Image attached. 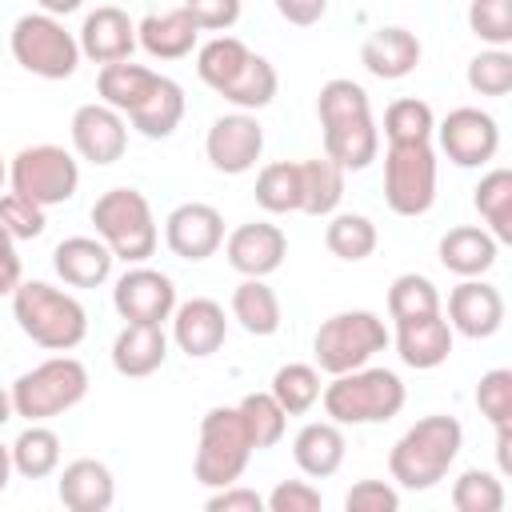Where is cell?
Wrapping results in <instances>:
<instances>
[{"label": "cell", "instance_id": "11", "mask_svg": "<svg viewBox=\"0 0 512 512\" xmlns=\"http://www.w3.org/2000/svg\"><path fill=\"white\" fill-rule=\"evenodd\" d=\"M384 200L396 216H424L432 208V200H436V152L428 140L388 144Z\"/></svg>", "mask_w": 512, "mask_h": 512}, {"label": "cell", "instance_id": "49", "mask_svg": "<svg viewBox=\"0 0 512 512\" xmlns=\"http://www.w3.org/2000/svg\"><path fill=\"white\" fill-rule=\"evenodd\" d=\"M348 512H396L400 508V492L384 480H356L344 496Z\"/></svg>", "mask_w": 512, "mask_h": 512}, {"label": "cell", "instance_id": "5", "mask_svg": "<svg viewBox=\"0 0 512 512\" xmlns=\"http://www.w3.org/2000/svg\"><path fill=\"white\" fill-rule=\"evenodd\" d=\"M8 392H12L16 416H24L28 424H44L52 416H64L88 396V368L76 356H52L20 372Z\"/></svg>", "mask_w": 512, "mask_h": 512}, {"label": "cell", "instance_id": "39", "mask_svg": "<svg viewBox=\"0 0 512 512\" xmlns=\"http://www.w3.org/2000/svg\"><path fill=\"white\" fill-rule=\"evenodd\" d=\"M268 392L276 396V404L288 416H304L320 400V392H324L320 388V368H312V364H284V368H276Z\"/></svg>", "mask_w": 512, "mask_h": 512}, {"label": "cell", "instance_id": "44", "mask_svg": "<svg viewBox=\"0 0 512 512\" xmlns=\"http://www.w3.org/2000/svg\"><path fill=\"white\" fill-rule=\"evenodd\" d=\"M468 88L480 96H508L512 92V52L484 48L468 60Z\"/></svg>", "mask_w": 512, "mask_h": 512}, {"label": "cell", "instance_id": "17", "mask_svg": "<svg viewBox=\"0 0 512 512\" xmlns=\"http://www.w3.org/2000/svg\"><path fill=\"white\" fill-rule=\"evenodd\" d=\"M448 324H452V332H460L468 340L496 336L500 324H504V296H500V288L484 284L480 276H468L464 284H456L448 292Z\"/></svg>", "mask_w": 512, "mask_h": 512}, {"label": "cell", "instance_id": "42", "mask_svg": "<svg viewBox=\"0 0 512 512\" xmlns=\"http://www.w3.org/2000/svg\"><path fill=\"white\" fill-rule=\"evenodd\" d=\"M236 408H240V416H244V424H248V432H252L256 452L280 444V436H284V428H288V412L276 404L272 392H248Z\"/></svg>", "mask_w": 512, "mask_h": 512}, {"label": "cell", "instance_id": "13", "mask_svg": "<svg viewBox=\"0 0 512 512\" xmlns=\"http://www.w3.org/2000/svg\"><path fill=\"white\" fill-rule=\"evenodd\" d=\"M204 152H208V164L224 176H240L248 168H256L260 152H264V128L252 112H228L220 120H212L208 128V140H204Z\"/></svg>", "mask_w": 512, "mask_h": 512}, {"label": "cell", "instance_id": "22", "mask_svg": "<svg viewBox=\"0 0 512 512\" xmlns=\"http://www.w3.org/2000/svg\"><path fill=\"white\" fill-rule=\"evenodd\" d=\"M396 352L416 372L440 368L452 356V324L440 312H428V316H416V320H400L396 324Z\"/></svg>", "mask_w": 512, "mask_h": 512}, {"label": "cell", "instance_id": "37", "mask_svg": "<svg viewBox=\"0 0 512 512\" xmlns=\"http://www.w3.org/2000/svg\"><path fill=\"white\" fill-rule=\"evenodd\" d=\"M324 244L332 256L356 264V260H368L376 252V224L360 212H336L324 228Z\"/></svg>", "mask_w": 512, "mask_h": 512}, {"label": "cell", "instance_id": "16", "mask_svg": "<svg viewBox=\"0 0 512 512\" xmlns=\"http://www.w3.org/2000/svg\"><path fill=\"white\" fill-rule=\"evenodd\" d=\"M72 144L88 164H116L128 148V124L112 104H80L72 112Z\"/></svg>", "mask_w": 512, "mask_h": 512}, {"label": "cell", "instance_id": "36", "mask_svg": "<svg viewBox=\"0 0 512 512\" xmlns=\"http://www.w3.org/2000/svg\"><path fill=\"white\" fill-rule=\"evenodd\" d=\"M276 88H280L276 68H272L264 56H256V52H252V56H248V64L236 72V80H232L228 88H220V96H224L228 104H236L240 112H256V108L272 104Z\"/></svg>", "mask_w": 512, "mask_h": 512}, {"label": "cell", "instance_id": "2", "mask_svg": "<svg viewBox=\"0 0 512 512\" xmlns=\"http://www.w3.org/2000/svg\"><path fill=\"white\" fill-rule=\"evenodd\" d=\"M460 444H464V428L456 416H424L416 420L388 452V472L400 488L408 492H424V488H436L448 468L456 464L460 456Z\"/></svg>", "mask_w": 512, "mask_h": 512}, {"label": "cell", "instance_id": "38", "mask_svg": "<svg viewBox=\"0 0 512 512\" xmlns=\"http://www.w3.org/2000/svg\"><path fill=\"white\" fill-rule=\"evenodd\" d=\"M256 204L272 216L300 212V164H292V160L264 164L256 176Z\"/></svg>", "mask_w": 512, "mask_h": 512}, {"label": "cell", "instance_id": "58", "mask_svg": "<svg viewBox=\"0 0 512 512\" xmlns=\"http://www.w3.org/2000/svg\"><path fill=\"white\" fill-rule=\"evenodd\" d=\"M4 180H8V164L0 160V188H4Z\"/></svg>", "mask_w": 512, "mask_h": 512}, {"label": "cell", "instance_id": "31", "mask_svg": "<svg viewBox=\"0 0 512 512\" xmlns=\"http://www.w3.org/2000/svg\"><path fill=\"white\" fill-rule=\"evenodd\" d=\"M344 200V168L328 156L300 160V212L304 216H332Z\"/></svg>", "mask_w": 512, "mask_h": 512}, {"label": "cell", "instance_id": "45", "mask_svg": "<svg viewBox=\"0 0 512 512\" xmlns=\"http://www.w3.org/2000/svg\"><path fill=\"white\" fill-rule=\"evenodd\" d=\"M476 408L492 428L512 424V372L508 368H488L476 384Z\"/></svg>", "mask_w": 512, "mask_h": 512}, {"label": "cell", "instance_id": "41", "mask_svg": "<svg viewBox=\"0 0 512 512\" xmlns=\"http://www.w3.org/2000/svg\"><path fill=\"white\" fill-rule=\"evenodd\" d=\"M428 312H440V292L428 276L420 272H404L392 280L388 288V316L400 324V320H416V316H428Z\"/></svg>", "mask_w": 512, "mask_h": 512}, {"label": "cell", "instance_id": "56", "mask_svg": "<svg viewBox=\"0 0 512 512\" xmlns=\"http://www.w3.org/2000/svg\"><path fill=\"white\" fill-rule=\"evenodd\" d=\"M8 480H12V448L0 444V492L8 488Z\"/></svg>", "mask_w": 512, "mask_h": 512}, {"label": "cell", "instance_id": "51", "mask_svg": "<svg viewBox=\"0 0 512 512\" xmlns=\"http://www.w3.org/2000/svg\"><path fill=\"white\" fill-rule=\"evenodd\" d=\"M208 512H264V496L256 488H240V484H224L208 496L204 504Z\"/></svg>", "mask_w": 512, "mask_h": 512}, {"label": "cell", "instance_id": "46", "mask_svg": "<svg viewBox=\"0 0 512 512\" xmlns=\"http://www.w3.org/2000/svg\"><path fill=\"white\" fill-rule=\"evenodd\" d=\"M468 28L488 48L512 44V0H472L468 4Z\"/></svg>", "mask_w": 512, "mask_h": 512}, {"label": "cell", "instance_id": "19", "mask_svg": "<svg viewBox=\"0 0 512 512\" xmlns=\"http://www.w3.org/2000/svg\"><path fill=\"white\" fill-rule=\"evenodd\" d=\"M224 256L240 276H272L288 256V236L268 220H252L232 228V236L224 240Z\"/></svg>", "mask_w": 512, "mask_h": 512}, {"label": "cell", "instance_id": "26", "mask_svg": "<svg viewBox=\"0 0 512 512\" xmlns=\"http://www.w3.org/2000/svg\"><path fill=\"white\" fill-rule=\"evenodd\" d=\"M496 252H500L496 236L480 224H460V228H448L440 236V264L460 280L484 276L496 264Z\"/></svg>", "mask_w": 512, "mask_h": 512}, {"label": "cell", "instance_id": "4", "mask_svg": "<svg viewBox=\"0 0 512 512\" xmlns=\"http://www.w3.org/2000/svg\"><path fill=\"white\" fill-rule=\"evenodd\" d=\"M320 400L336 424H384L404 408V380L388 368H352L332 376Z\"/></svg>", "mask_w": 512, "mask_h": 512}, {"label": "cell", "instance_id": "28", "mask_svg": "<svg viewBox=\"0 0 512 512\" xmlns=\"http://www.w3.org/2000/svg\"><path fill=\"white\" fill-rule=\"evenodd\" d=\"M292 460L304 476L328 480L344 464V432L336 420H308L292 440Z\"/></svg>", "mask_w": 512, "mask_h": 512}, {"label": "cell", "instance_id": "35", "mask_svg": "<svg viewBox=\"0 0 512 512\" xmlns=\"http://www.w3.org/2000/svg\"><path fill=\"white\" fill-rule=\"evenodd\" d=\"M248 56H252V48L244 40H236V36H212L196 52V72H200V80L208 88L220 92V88H228L236 80V72L248 64Z\"/></svg>", "mask_w": 512, "mask_h": 512}, {"label": "cell", "instance_id": "20", "mask_svg": "<svg viewBox=\"0 0 512 512\" xmlns=\"http://www.w3.org/2000/svg\"><path fill=\"white\" fill-rule=\"evenodd\" d=\"M136 48V24L124 8L116 4H100L96 12L84 16L80 24V56L96 60V64H116L128 60Z\"/></svg>", "mask_w": 512, "mask_h": 512}, {"label": "cell", "instance_id": "27", "mask_svg": "<svg viewBox=\"0 0 512 512\" xmlns=\"http://www.w3.org/2000/svg\"><path fill=\"white\" fill-rule=\"evenodd\" d=\"M168 360V336L160 324H124L112 340V368L120 376H152Z\"/></svg>", "mask_w": 512, "mask_h": 512}, {"label": "cell", "instance_id": "7", "mask_svg": "<svg viewBox=\"0 0 512 512\" xmlns=\"http://www.w3.org/2000/svg\"><path fill=\"white\" fill-rule=\"evenodd\" d=\"M92 224H96V236L112 248V256L124 264H140L156 252V240H160L156 216L144 192L136 188H108L92 204Z\"/></svg>", "mask_w": 512, "mask_h": 512}, {"label": "cell", "instance_id": "40", "mask_svg": "<svg viewBox=\"0 0 512 512\" xmlns=\"http://www.w3.org/2000/svg\"><path fill=\"white\" fill-rule=\"evenodd\" d=\"M436 132V116L424 100L416 96H400L388 104L384 112V136L388 144H416V140H432Z\"/></svg>", "mask_w": 512, "mask_h": 512}, {"label": "cell", "instance_id": "55", "mask_svg": "<svg viewBox=\"0 0 512 512\" xmlns=\"http://www.w3.org/2000/svg\"><path fill=\"white\" fill-rule=\"evenodd\" d=\"M36 4H40L48 16H68V12H76L84 0H36Z\"/></svg>", "mask_w": 512, "mask_h": 512}, {"label": "cell", "instance_id": "54", "mask_svg": "<svg viewBox=\"0 0 512 512\" xmlns=\"http://www.w3.org/2000/svg\"><path fill=\"white\" fill-rule=\"evenodd\" d=\"M508 444H512V424L496 428V460H500V472H512V456H508Z\"/></svg>", "mask_w": 512, "mask_h": 512}, {"label": "cell", "instance_id": "57", "mask_svg": "<svg viewBox=\"0 0 512 512\" xmlns=\"http://www.w3.org/2000/svg\"><path fill=\"white\" fill-rule=\"evenodd\" d=\"M12 416H16V408H12V392H8V388H0V428H4Z\"/></svg>", "mask_w": 512, "mask_h": 512}, {"label": "cell", "instance_id": "8", "mask_svg": "<svg viewBox=\"0 0 512 512\" xmlns=\"http://www.w3.org/2000/svg\"><path fill=\"white\" fill-rule=\"evenodd\" d=\"M388 328L376 312L368 308H352V312H336L328 316L316 336H312V352H316V368L328 372V376H340V372H352V368H364L376 352L388 348Z\"/></svg>", "mask_w": 512, "mask_h": 512}, {"label": "cell", "instance_id": "6", "mask_svg": "<svg viewBox=\"0 0 512 512\" xmlns=\"http://www.w3.org/2000/svg\"><path fill=\"white\" fill-rule=\"evenodd\" d=\"M256 444H252V432L240 416V408H208L204 420H200V444H196V460H192V472L204 488H224V484H236L252 460Z\"/></svg>", "mask_w": 512, "mask_h": 512}, {"label": "cell", "instance_id": "29", "mask_svg": "<svg viewBox=\"0 0 512 512\" xmlns=\"http://www.w3.org/2000/svg\"><path fill=\"white\" fill-rule=\"evenodd\" d=\"M160 72L144 68V64H128V60H116V64H104L100 76H96V88H100V100L112 104L120 116H132L148 92L156 88Z\"/></svg>", "mask_w": 512, "mask_h": 512}, {"label": "cell", "instance_id": "3", "mask_svg": "<svg viewBox=\"0 0 512 512\" xmlns=\"http://www.w3.org/2000/svg\"><path fill=\"white\" fill-rule=\"evenodd\" d=\"M12 316L20 332L48 348V352H72L88 336V312L76 296L44 284V280H20L12 292Z\"/></svg>", "mask_w": 512, "mask_h": 512}, {"label": "cell", "instance_id": "50", "mask_svg": "<svg viewBox=\"0 0 512 512\" xmlns=\"http://www.w3.org/2000/svg\"><path fill=\"white\" fill-rule=\"evenodd\" d=\"M200 32H228L240 20V0H184Z\"/></svg>", "mask_w": 512, "mask_h": 512}, {"label": "cell", "instance_id": "9", "mask_svg": "<svg viewBox=\"0 0 512 512\" xmlns=\"http://www.w3.org/2000/svg\"><path fill=\"white\" fill-rule=\"evenodd\" d=\"M12 56L40 80H68L80 64V40L60 24V16L28 12L12 24Z\"/></svg>", "mask_w": 512, "mask_h": 512}, {"label": "cell", "instance_id": "34", "mask_svg": "<svg viewBox=\"0 0 512 512\" xmlns=\"http://www.w3.org/2000/svg\"><path fill=\"white\" fill-rule=\"evenodd\" d=\"M472 204L484 216V224L496 236V244H508L512 240V172L508 168L484 172L476 192H472Z\"/></svg>", "mask_w": 512, "mask_h": 512}, {"label": "cell", "instance_id": "12", "mask_svg": "<svg viewBox=\"0 0 512 512\" xmlns=\"http://www.w3.org/2000/svg\"><path fill=\"white\" fill-rule=\"evenodd\" d=\"M436 132H440L444 156H448L456 168H480V164H488V160L496 156V148H500V128H496V120H492L484 108H472V104L452 108V112L436 124Z\"/></svg>", "mask_w": 512, "mask_h": 512}, {"label": "cell", "instance_id": "18", "mask_svg": "<svg viewBox=\"0 0 512 512\" xmlns=\"http://www.w3.org/2000/svg\"><path fill=\"white\" fill-rule=\"evenodd\" d=\"M168 320H172V340H176L180 352L192 356V360H204V356L220 352L224 340H228V316H224V308H220L216 300H208V296L184 300L180 308H172Z\"/></svg>", "mask_w": 512, "mask_h": 512}, {"label": "cell", "instance_id": "1", "mask_svg": "<svg viewBox=\"0 0 512 512\" xmlns=\"http://www.w3.org/2000/svg\"><path fill=\"white\" fill-rule=\"evenodd\" d=\"M316 116L324 128V156L336 160L344 172H360L380 152V128L372 120L368 92L348 80L332 76L316 96Z\"/></svg>", "mask_w": 512, "mask_h": 512}, {"label": "cell", "instance_id": "52", "mask_svg": "<svg viewBox=\"0 0 512 512\" xmlns=\"http://www.w3.org/2000/svg\"><path fill=\"white\" fill-rule=\"evenodd\" d=\"M20 284V256H16V240L12 232L0 224V296H12Z\"/></svg>", "mask_w": 512, "mask_h": 512}, {"label": "cell", "instance_id": "53", "mask_svg": "<svg viewBox=\"0 0 512 512\" xmlns=\"http://www.w3.org/2000/svg\"><path fill=\"white\" fill-rule=\"evenodd\" d=\"M276 12L296 28H312L328 12V0H276Z\"/></svg>", "mask_w": 512, "mask_h": 512}, {"label": "cell", "instance_id": "10", "mask_svg": "<svg viewBox=\"0 0 512 512\" xmlns=\"http://www.w3.org/2000/svg\"><path fill=\"white\" fill-rule=\"evenodd\" d=\"M8 180H12V192L36 200L40 208H52V204H64L76 196L80 164L60 144H32V148H20L12 156Z\"/></svg>", "mask_w": 512, "mask_h": 512}, {"label": "cell", "instance_id": "47", "mask_svg": "<svg viewBox=\"0 0 512 512\" xmlns=\"http://www.w3.org/2000/svg\"><path fill=\"white\" fill-rule=\"evenodd\" d=\"M0 224L12 232V240H36L44 232V208L20 192H4L0 196Z\"/></svg>", "mask_w": 512, "mask_h": 512}, {"label": "cell", "instance_id": "43", "mask_svg": "<svg viewBox=\"0 0 512 512\" xmlns=\"http://www.w3.org/2000/svg\"><path fill=\"white\" fill-rule=\"evenodd\" d=\"M452 508L456 512H500L504 508V484L484 468H468L452 484Z\"/></svg>", "mask_w": 512, "mask_h": 512}, {"label": "cell", "instance_id": "25", "mask_svg": "<svg viewBox=\"0 0 512 512\" xmlns=\"http://www.w3.org/2000/svg\"><path fill=\"white\" fill-rule=\"evenodd\" d=\"M200 40V28L196 20L188 16V8H164V12H148L140 24H136V44L156 56V60H180L196 48Z\"/></svg>", "mask_w": 512, "mask_h": 512}, {"label": "cell", "instance_id": "15", "mask_svg": "<svg viewBox=\"0 0 512 512\" xmlns=\"http://www.w3.org/2000/svg\"><path fill=\"white\" fill-rule=\"evenodd\" d=\"M164 244L172 248V256L200 264V260H208L224 244V216L212 204L188 200V204H180V208L168 212V220H164Z\"/></svg>", "mask_w": 512, "mask_h": 512}, {"label": "cell", "instance_id": "30", "mask_svg": "<svg viewBox=\"0 0 512 512\" xmlns=\"http://www.w3.org/2000/svg\"><path fill=\"white\" fill-rule=\"evenodd\" d=\"M128 120H132V128H136L140 136H148V140L172 136V132L180 128V120H184V88H180L172 76H160L156 88L148 92V100H144Z\"/></svg>", "mask_w": 512, "mask_h": 512}, {"label": "cell", "instance_id": "23", "mask_svg": "<svg viewBox=\"0 0 512 512\" xmlns=\"http://www.w3.org/2000/svg\"><path fill=\"white\" fill-rule=\"evenodd\" d=\"M360 64L376 76V80H404L408 72H416L420 64V40L416 32L388 24L368 32V40L360 44Z\"/></svg>", "mask_w": 512, "mask_h": 512}, {"label": "cell", "instance_id": "33", "mask_svg": "<svg viewBox=\"0 0 512 512\" xmlns=\"http://www.w3.org/2000/svg\"><path fill=\"white\" fill-rule=\"evenodd\" d=\"M12 472L24 480H44L60 468V436L44 424H28L12 444Z\"/></svg>", "mask_w": 512, "mask_h": 512}, {"label": "cell", "instance_id": "14", "mask_svg": "<svg viewBox=\"0 0 512 512\" xmlns=\"http://www.w3.org/2000/svg\"><path fill=\"white\" fill-rule=\"evenodd\" d=\"M112 304L128 324H164L176 308V284H172V276L140 264L116 280Z\"/></svg>", "mask_w": 512, "mask_h": 512}, {"label": "cell", "instance_id": "48", "mask_svg": "<svg viewBox=\"0 0 512 512\" xmlns=\"http://www.w3.org/2000/svg\"><path fill=\"white\" fill-rule=\"evenodd\" d=\"M264 508H272V512H320L324 508V496L308 480H280L264 496Z\"/></svg>", "mask_w": 512, "mask_h": 512}, {"label": "cell", "instance_id": "21", "mask_svg": "<svg viewBox=\"0 0 512 512\" xmlns=\"http://www.w3.org/2000/svg\"><path fill=\"white\" fill-rule=\"evenodd\" d=\"M56 496L68 512H108L116 500V480H112L108 464L80 456V460L64 464V472L56 480Z\"/></svg>", "mask_w": 512, "mask_h": 512}, {"label": "cell", "instance_id": "24", "mask_svg": "<svg viewBox=\"0 0 512 512\" xmlns=\"http://www.w3.org/2000/svg\"><path fill=\"white\" fill-rule=\"evenodd\" d=\"M112 248L100 236H68L52 252V268L72 288H100L112 276Z\"/></svg>", "mask_w": 512, "mask_h": 512}, {"label": "cell", "instance_id": "32", "mask_svg": "<svg viewBox=\"0 0 512 512\" xmlns=\"http://www.w3.org/2000/svg\"><path fill=\"white\" fill-rule=\"evenodd\" d=\"M232 320H240V328L248 336H272L280 328V300L264 284V276H244V284H236Z\"/></svg>", "mask_w": 512, "mask_h": 512}]
</instances>
